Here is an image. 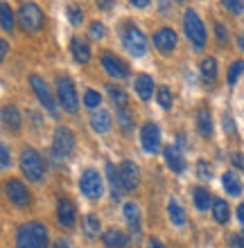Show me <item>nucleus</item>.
<instances>
[{
  "label": "nucleus",
  "instance_id": "0eeeda50",
  "mask_svg": "<svg viewBox=\"0 0 244 248\" xmlns=\"http://www.w3.org/2000/svg\"><path fill=\"white\" fill-rule=\"evenodd\" d=\"M30 86H32V91L34 95L39 97V102L43 104V108H48V111L52 113V115H57V102H54L52 97V93H50V86L43 81V79L39 77V75H30Z\"/></svg>",
  "mask_w": 244,
  "mask_h": 248
},
{
  "label": "nucleus",
  "instance_id": "4c0bfd02",
  "mask_svg": "<svg viewBox=\"0 0 244 248\" xmlns=\"http://www.w3.org/2000/svg\"><path fill=\"white\" fill-rule=\"evenodd\" d=\"M12 165V154L7 149V144L0 142V170H7Z\"/></svg>",
  "mask_w": 244,
  "mask_h": 248
},
{
  "label": "nucleus",
  "instance_id": "ddd939ff",
  "mask_svg": "<svg viewBox=\"0 0 244 248\" xmlns=\"http://www.w3.org/2000/svg\"><path fill=\"white\" fill-rule=\"evenodd\" d=\"M102 65H104V70L111 75V77L115 79H125L127 75H129V68H127L125 61H120L115 54L111 52H104L102 54Z\"/></svg>",
  "mask_w": 244,
  "mask_h": 248
},
{
  "label": "nucleus",
  "instance_id": "f03ea898",
  "mask_svg": "<svg viewBox=\"0 0 244 248\" xmlns=\"http://www.w3.org/2000/svg\"><path fill=\"white\" fill-rule=\"evenodd\" d=\"M20 170L23 174L27 176V181H32V183H39L43 174H46V163H43V158L39 156V151L34 149H23L20 151Z\"/></svg>",
  "mask_w": 244,
  "mask_h": 248
},
{
  "label": "nucleus",
  "instance_id": "e433bc0d",
  "mask_svg": "<svg viewBox=\"0 0 244 248\" xmlns=\"http://www.w3.org/2000/svg\"><path fill=\"white\" fill-rule=\"evenodd\" d=\"M222 5H224V9H228L231 14H242L244 12V0H222Z\"/></svg>",
  "mask_w": 244,
  "mask_h": 248
},
{
  "label": "nucleus",
  "instance_id": "4be33fe9",
  "mask_svg": "<svg viewBox=\"0 0 244 248\" xmlns=\"http://www.w3.org/2000/svg\"><path fill=\"white\" fill-rule=\"evenodd\" d=\"M91 126L98 133H106V131L111 129V115H109V111H98L91 115Z\"/></svg>",
  "mask_w": 244,
  "mask_h": 248
},
{
  "label": "nucleus",
  "instance_id": "c9c22d12",
  "mask_svg": "<svg viewBox=\"0 0 244 248\" xmlns=\"http://www.w3.org/2000/svg\"><path fill=\"white\" fill-rule=\"evenodd\" d=\"M244 72V61H235V63L231 65V68H228V84H235V81H238V77L240 75H242Z\"/></svg>",
  "mask_w": 244,
  "mask_h": 248
},
{
  "label": "nucleus",
  "instance_id": "6e6552de",
  "mask_svg": "<svg viewBox=\"0 0 244 248\" xmlns=\"http://www.w3.org/2000/svg\"><path fill=\"white\" fill-rule=\"evenodd\" d=\"M57 97H59L61 106H64L68 113H77L80 99H77V91H75V86L70 79H59V84H57Z\"/></svg>",
  "mask_w": 244,
  "mask_h": 248
},
{
  "label": "nucleus",
  "instance_id": "8fccbe9b",
  "mask_svg": "<svg viewBox=\"0 0 244 248\" xmlns=\"http://www.w3.org/2000/svg\"><path fill=\"white\" fill-rule=\"evenodd\" d=\"M238 219H240V223H242V226H244V203H242V205H240V208H238Z\"/></svg>",
  "mask_w": 244,
  "mask_h": 248
},
{
  "label": "nucleus",
  "instance_id": "f3484780",
  "mask_svg": "<svg viewBox=\"0 0 244 248\" xmlns=\"http://www.w3.org/2000/svg\"><path fill=\"white\" fill-rule=\"evenodd\" d=\"M125 219L129 223V228H131L133 237L140 235V208L136 203H125Z\"/></svg>",
  "mask_w": 244,
  "mask_h": 248
},
{
  "label": "nucleus",
  "instance_id": "58836bf2",
  "mask_svg": "<svg viewBox=\"0 0 244 248\" xmlns=\"http://www.w3.org/2000/svg\"><path fill=\"white\" fill-rule=\"evenodd\" d=\"M66 14H68V18H70V23H73V25H80L81 23V9L80 7H68L66 9Z\"/></svg>",
  "mask_w": 244,
  "mask_h": 248
},
{
  "label": "nucleus",
  "instance_id": "9b49d317",
  "mask_svg": "<svg viewBox=\"0 0 244 248\" xmlns=\"http://www.w3.org/2000/svg\"><path fill=\"white\" fill-rule=\"evenodd\" d=\"M118 176H120V183L127 192H133L138 187V181H140V171H138V165L131 163V160H125V163L118 167Z\"/></svg>",
  "mask_w": 244,
  "mask_h": 248
},
{
  "label": "nucleus",
  "instance_id": "412c9836",
  "mask_svg": "<svg viewBox=\"0 0 244 248\" xmlns=\"http://www.w3.org/2000/svg\"><path fill=\"white\" fill-rule=\"evenodd\" d=\"M136 93L140 99H149L154 95V79L149 75H138L136 77Z\"/></svg>",
  "mask_w": 244,
  "mask_h": 248
},
{
  "label": "nucleus",
  "instance_id": "49530a36",
  "mask_svg": "<svg viewBox=\"0 0 244 248\" xmlns=\"http://www.w3.org/2000/svg\"><path fill=\"white\" fill-rule=\"evenodd\" d=\"M98 5L106 12V9H111V7H113V0H98Z\"/></svg>",
  "mask_w": 244,
  "mask_h": 248
},
{
  "label": "nucleus",
  "instance_id": "bb28decb",
  "mask_svg": "<svg viewBox=\"0 0 244 248\" xmlns=\"http://www.w3.org/2000/svg\"><path fill=\"white\" fill-rule=\"evenodd\" d=\"M167 212H170V221L174 226H185V210L174 199H170V203H167Z\"/></svg>",
  "mask_w": 244,
  "mask_h": 248
},
{
  "label": "nucleus",
  "instance_id": "473e14b6",
  "mask_svg": "<svg viewBox=\"0 0 244 248\" xmlns=\"http://www.w3.org/2000/svg\"><path fill=\"white\" fill-rule=\"evenodd\" d=\"M109 97H111V102L118 106V108H125L127 106V95L118 86H109Z\"/></svg>",
  "mask_w": 244,
  "mask_h": 248
},
{
  "label": "nucleus",
  "instance_id": "cd10ccee",
  "mask_svg": "<svg viewBox=\"0 0 244 248\" xmlns=\"http://www.w3.org/2000/svg\"><path fill=\"white\" fill-rule=\"evenodd\" d=\"M0 27L5 32H14V9L7 2H0Z\"/></svg>",
  "mask_w": 244,
  "mask_h": 248
},
{
  "label": "nucleus",
  "instance_id": "39448f33",
  "mask_svg": "<svg viewBox=\"0 0 244 248\" xmlns=\"http://www.w3.org/2000/svg\"><path fill=\"white\" fill-rule=\"evenodd\" d=\"M75 149V136L68 126H59L54 131V140H52V154L57 158H68Z\"/></svg>",
  "mask_w": 244,
  "mask_h": 248
},
{
  "label": "nucleus",
  "instance_id": "393cba45",
  "mask_svg": "<svg viewBox=\"0 0 244 248\" xmlns=\"http://www.w3.org/2000/svg\"><path fill=\"white\" fill-rule=\"evenodd\" d=\"M222 183H224V189H226V192H228L231 196L242 194V183H240L238 174H233V171H226L224 178H222Z\"/></svg>",
  "mask_w": 244,
  "mask_h": 248
},
{
  "label": "nucleus",
  "instance_id": "b1692460",
  "mask_svg": "<svg viewBox=\"0 0 244 248\" xmlns=\"http://www.w3.org/2000/svg\"><path fill=\"white\" fill-rule=\"evenodd\" d=\"M212 217H215V221H217V223H226V221H228L231 210H228V203H226L224 199H215V201H212Z\"/></svg>",
  "mask_w": 244,
  "mask_h": 248
},
{
  "label": "nucleus",
  "instance_id": "a211bd4d",
  "mask_svg": "<svg viewBox=\"0 0 244 248\" xmlns=\"http://www.w3.org/2000/svg\"><path fill=\"white\" fill-rule=\"evenodd\" d=\"M165 163L170 165L172 171H177V174H181V171L185 170V160L183 156H181V151L177 149V147H165Z\"/></svg>",
  "mask_w": 244,
  "mask_h": 248
},
{
  "label": "nucleus",
  "instance_id": "f257e3e1",
  "mask_svg": "<svg viewBox=\"0 0 244 248\" xmlns=\"http://www.w3.org/2000/svg\"><path fill=\"white\" fill-rule=\"evenodd\" d=\"M16 248H48V228L39 221L23 223L16 232Z\"/></svg>",
  "mask_w": 244,
  "mask_h": 248
},
{
  "label": "nucleus",
  "instance_id": "603ef678",
  "mask_svg": "<svg viewBox=\"0 0 244 248\" xmlns=\"http://www.w3.org/2000/svg\"><path fill=\"white\" fill-rule=\"evenodd\" d=\"M238 43H240V47L244 50V34H240V36H238Z\"/></svg>",
  "mask_w": 244,
  "mask_h": 248
},
{
  "label": "nucleus",
  "instance_id": "c85d7f7f",
  "mask_svg": "<svg viewBox=\"0 0 244 248\" xmlns=\"http://www.w3.org/2000/svg\"><path fill=\"white\" fill-rule=\"evenodd\" d=\"M197 126L204 136H212V118H211V111H208V108H201V111H199Z\"/></svg>",
  "mask_w": 244,
  "mask_h": 248
},
{
  "label": "nucleus",
  "instance_id": "6ab92c4d",
  "mask_svg": "<svg viewBox=\"0 0 244 248\" xmlns=\"http://www.w3.org/2000/svg\"><path fill=\"white\" fill-rule=\"evenodd\" d=\"M102 242H104V246H109V248H125L127 246V235L122 232V230H118V228H109L102 235Z\"/></svg>",
  "mask_w": 244,
  "mask_h": 248
},
{
  "label": "nucleus",
  "instance_id": "37998d69",
  "mask_svg": "<svg viewBox=\"0 0 244 248\" xmlns=\"http://www.w3.org/2000/svg\"><path fill=\"white\" fill-rule=\"evenodd\" d=\"M231 246L233 248H244V235H233L231 237Z\"/></svg>",
  "mask_w": 244,
  "mask_h": 248
},
{
  "label": "nucleus",
  "instance_id": "a18cd8bd",
  "mask_svg": "<svg viewBox=\"0 0 244 248\" xmlns=\"http://www.w3.org/2000/svg\"><path fill=\"white\" fill-rule=\"evenodd\" d=\"M217 39L222 41V43L226 41V30H224V25H219V23H217Z\"/></svg>",
  "mask_w": 244,
  "mask_h": 248
},
{
  "label": "nucleus",
  "instance_id": "c03bdc74",
  "mask_svg": "<svg viewBox=\"0 0 244 248\" xmlns=\"http://www.w3.org/2000/svg\"><path fill=\"white\" fill-rule=\"evenodd\" d=\"M7 52H9V43L5 39H0V61L7 57Z\"/></svg>",
  "mask_w": 244,
  "mask_h": 248
},
{
  "label": "nucleus",
  "instance_id": "20e7f679",
  "mask_svg": "<svg viewBox=\"0 0 244 248\" xmlns=\"http://www.w3.org/2000/svg\"><path fill=\"white\" fill-rule=\"evenodd\" d=\"M18 23L25 32H39L43 25V12L36 2H23L18 9Z\"/></svg>",
  "mask_w": 244,
  "mask_h": 248
},
{
  "label": "nucleus",
  "instance_id": "1a4fd4ad",
  "mask_svg": "<svg viewBox=\"0 0 244 248\" xmlns=\"http://www.w3.org/2000/svg\"><path fill=\"white\" fill-rule=\"evenodd\" d=\"M80 187L81 192H84L88 199H99L102 196V192H104V183H102V176H99L95 170H86L84 174H81L80 178Z\"/></svg>",
  "mask_w": 244,
  "mask_h": 248
},
{
  "label": "nucleus",
  "instance_id": "ea45409f",
  "mask_svg": "<svg viewBox=\"0 0 244 248\" xmlns=\"http://www.w3.org/2000/svg\"><path fill=\"white\" fill-rule=\"evenodd\" d=\"M106 34V27L99 23V20H95V23H91V36L93 39H104Z\"/></svg>",
  "mask_w": 244,
  "mask_h": 248
},
{
  "label": "nucleus",
  "instance_id": "9d476101",
  "mask_svg": "<svg viewBox=\"0 0 244 248\" xmlns=\"http://www.w3.org/2000/svg\"><path fill=\"white\" fill-rule=\"evenodd\" d=\"M5 194H7V199H9L14 205H18V208H27V205L32 203V196H30L27 187L20 183V181H16V178H9L5 183Z\"/></svg>",
  "mask_w": 244,
  "mask_h": 248
},
{
  "label": "nucleus",
  "instance_id": "f8f14e48",
  "mask_svg": "<svg viewBox=\"0 0 244 248\" xmlns=\"http://www.w3.org/2000/svg\"><path fill=\"white\" fill-rule=\"evenodd\" d=\"M140 144L145 147V151L149 154H156L161 149V129L156 124H145L143 129H140Z\"/></svg>",
  "mask_w": 244,
  "mask_h": 248
},
{
  "label": "nucleus",
  "instance_id": "4468645a",
  "mask_svg": "<svg viewBox=\"0 0 244 248\" xmlns=\"http://www.w3.org/2000/svg\"><path fill=\"white\" fill-rule=\"evenodd\" d=\"M177 43H179V36L170 27H163V30H159L154 34V46L159 47L161 52H172L177 47Z\"/></svg>",
  "mask_w": 244,
  "mask_h": 248
},
{
  "label": "nucleus",
  "instance_id": "79ce46f5",
  "mask_svg": "<svg viewBox=\"0 0 244 248\" xmlns=\"http://www.w3.org/2000/svg\"><path fill=\"white\" fill-rule=\"evenodd\" d=\"M197 170H199V176H204V178H211L212 176V174H211V167H208L206 163H199Z\"/></svg>",
  "mask_w": 244,
  "mask_h": 248
},
{
  "label": "nucleus",
  "instance_id": "de8ad7c7",
  "mask_svg": "<svg viewBox=\"0 0 244 248\" xmlns=\"http://www.w3.org/2000/svg\"><path fill=\"white\" fill-rule=\"evenodd\" d=\"M147 248H165V246L159 242V239H156V237H152V239H149V246H147Z\"/></svg>",
  "mask_w": 244,
  "mask_h": 248
},
{
  "label": "nucleus",
  "instance_id": "2f4dec72",
  "mask_svg": "<svg viewBox=\"0 0 244 248\" xmlns=\"http://www.w3.org/2000/svg\"><path fill=\"white\" fill-rule=\"evenodd\" d=\"M118 122H120V129L125 131V133H131L133 129V115L129 108H118Z\"/></svg>",
  "mask_w": 244,
  "mask_h": 248
},
{
  "label": "nucleus",
  "instance_id": "3c124183",
  "mask_svg": "<svg viewBox=\"0 0 244 248\" xmlns=\"http://www.w3.org/2000/svg\"><path fill=\"white\" fill-rule=\"evenodd\" d=\"M54 248H70V244H66L64 239H59V242L54 244Z\"/></svg>",
  "mask_w": 244,
  "mask_h": 248
},
{
  "label": "nucleus",
  "instance_id": "c756f323",
  "mask_svg": "<svg viewBox=\"0 0 244 248\" xmlns=\"http://www.w3.org/2000/svg\"><path fill=\"white\" fill-rule=\"evenodd\" d=\"M201 77H204L208 84H212L215 77H217V61L212 59V57H208V59L201 61Z\"/></svg>",
  "mask_w": 244,
  "mask_h": 248
},
{
  "label": "nucleus",
  "instance_id": "2eb2a0df",
  "mask_svg": "<svg viewBox=\"0 0 244 248\" xmlns=\"http://www.w3.org/2000/svg\"><path fill=\"white\" fill-rule=\"evenodd\" d=\"M57 219H59V223L64 228H73L75 219H77L73 201H68V199H59L57 201Z\"/></svg>",
  "mask_w": 244,
  "mask_h": 248
},
{
  "label": "nucleus",
  "instance_id": "09e8293b",
  "mask_svg": "<svg viewBox=\"0 0 244 248\" xmlns=\"http://www.w3.org/2000/svg\"><path fill=\"white\" fill-rule=\"evenodd\" d=\"M131 5L133 7H147L149 5V0H131Z\"/></svg>",
  "mask_w": 244,
  "mask_h": 248
},
{
  "label": "nucleus",
  "instance_id": "aec40b11",
  "mask_svg": "<svg viewBox=\"0 0 244 248\" xmlns=\"http://www.w3.org/2000/svg\"><path fill=\"white\" fill-rule=\"evenodd\" d=\"M70 47H73V54H75V59H77V63H88L91 61V47H88V43L84 39L75 36L70 41Z\"/></svg>",
  "mask_w": 244,
  "mask_h": 248
},
{
  "label": "nucleus",
  "instance_id": "dca6fc26",
  "mask_svg": "<svg viewBox=\"0 0 244 248\" xmlns=\"http://www.w3.org/2000/svg\"><path fill=\"white\" fill-rule=\"evenodd\" d=\"M0 120L5 124L9 131H18L20 124H23V118H20V111L16 106H5L2 111H0Z\"/></svg>",
  "mask_w": 244,
  "mask_h": 248
},
{
  "label": "nucleus",
  "instance_id": "a19ab883",
  "mask_svg": "<svg viewBox=\"0 0 244 248\" xmlns=\"http://www.w3.org/2000/svg\"><path fill=\"white\" fill-rule=\"evenodd\" d=\"M231 160H233V165H235V167H238V170H244V154H233L231 156Z\"/></svg>",
  "mask_w": 244,
  "mask_h": 248
},
{
  "label": "nucleus",
  "instance_id": "72a5a7b5",
  "mask_svg": "<svg viewBox=\"0 0 244 248\" xmlns=\"http://www.w3.org/2000/svg\"><path fill=\"white\" fill-rule=\"evenodd\" d=\"M99 102H102V95H99L98 91H91V88H88V91L84 93V104L88 106V108H98Z\"/></svg>",
  "mask_w": 244,
  "mask_h": 248
},
{
  "label": "nucleus",
  "instance_id": "7c9ffc66",
  "mask_svg": "<svg viewBox=\"0 0 244 248\" xmlns=\"http://www.w3.org/2000/svg\"><path fill=\"white\" fill-rule=\"evenodd\" d=\"M81 226H84V235L86 237H98L99 235V228H102V226H99V219L95 215H88L84 219V223H81Z\"/></svg>",
  "mask_w": 244,
  "mask_h": 248
},
{
  "label": "nucleus",
  "instance_id": "423d86ee",
  "mask_svg": "<svg viewBox=\"0 0 244 248\" xmlns=\"http://www.w3.org/2000/svg\"><path fill=\"white\" fill-rule=\"evenodd\" d=\"M122 43H125V50L131 57H143L147 52V39L138 27H127L125 34H122Z\"/></svg>",
  "mask_w": 244,
  "mask_h": 248
},
{
  "label": "nucleus",
  "instance_id": "5701e85b",
  "mask_svg": "<svg viewBox=\"0 0 244 248\" xmlns=\"http://www.w3.org/2000/svg\"><path fill=\"white\" fill-rule=\"evenodd\" d=\"M192 201H195V205H197V210H208L212 205V199H211V192L206 187H195L192 189Z\"/></svg>",
  "mask_w": 244,
  "mask_h": 248
},
{
  "label": "nucleus",
  "instance_id": "f704fd0d",
  "mask_svg": "<svg viewBox=\"0 0 244 248\" xmlns=\"http://www.w3.org/2000/svg\"><path fill=\"white\" fill-rule=\"evenodd\" d=\"M156 99H159V104L163 106L165 111L167 108H172V93H170V88H159V93H156Z\"/></svg>",
  "mask_w": 244,
  "mask_h": 248
},
{
  "label": "nucleus",
  "instance_id": "7ed1b4c3",
  "mask_svg": "<svg viewBox=\"0 0 244 248\" xmlns=\"http://www.w3.org/2000/svg\"><path fill=\"white\" fill-rule=\"evenodd\" d=\"M183 27H185V34H188V39L192 41V46L195 50H201L206 46V27L201 23V18L197 16L195 9H188L183 16Z\"/></svg>",
  "mask_w": 244,
  "mask_h": 248
},
{
  "label": "nucleus",
  "instance_id": "a878e982",
  "mask_svg": "<svg viewBox=\"0 0 244 248\" xmlns=\"http://www.w3.org/2000/svg\"><path fill=\"white\" fill-rule=\"evenodd\" d=\"M106 171H109V183H111V194L113 199L118 201L120 199V192H122V183H120V176H118V170L113 163H106Z\"/></svg>",
  "mask_w": 244,
  "mask_h": 248
}]
</instances>
